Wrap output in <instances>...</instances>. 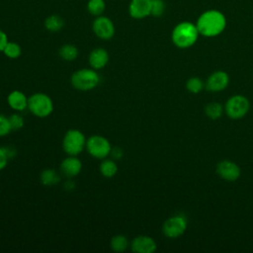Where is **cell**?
<instances>
[{
	"mask_svg": "<svg viewBox=\"0 0 253 253\" xmlns=\"http://www.w3.org/2000/svg\"><path fill=\"white\" fill-rule=\"evenodd\" d=\"M196 26L201 36L213 38L224 31L226 27V18L222 12L215 9H210L199 16Z\"/></svg>",
	"mask_w": 253,
	"mask_h": 253,
	"instance_id": "cell-1",
	"label": "cell"
},
{
	"mask_svg": "<svg viewBox=\"0 0 253 253\" xmlns=\"http://www.w3.org/2000/svg\"><path fill=\"white\" fill-rule=\"evenodd\" d=\"M200 34L196 24L184 21L177 24L171 33V40L174 45L179 48H189L196 43Z\"/></svg>",
	"mask_w": 253,
	"mask_h": 253,
	"instance_id": "cell-2",
	"label": "cell"
},
{
	"mask_svg": "<svg viewBox=\"0 0 253 253\" xmlns=\"http://www.w3.org/2000/svg\"><path fill=\"white\" fill-rule=\"evenodd\" d=\"M70 83L76 90L90 91L99 85L100 75L93 68H81L71 75Z\"/></svg>",
	"mask_w": 253,
	"mask_h": 253,
	"instance_id": "cell-3",
	"label": "cell"
},
{
	"mask_svg": "<svg viewBox=\"0 0 253 253\" xmlns=\"http://www.w3.org/2000/svg\"><path fill=\"white\" fill-rule=\"evenodd\" d=\"M28 110L38 118H46L53 112V102L47 94L37 92L29 97Z\"/></svg>",
	"mask_w": 253,
	"mask_h": 253,
	"instance_id": "cell-4",
	"label": "cell"
},
{
	"mask_svg": "<svg viewBox=\"0 0 253 253\" xmlns=\"http://www.w3.org/2000/svg\"><path fill=\"white\" fill-rule=\"evenodd\" d=\"M86 140L87 138L81 130L70 128L63 136L62 149L67 155L77 156L85 149Z\"/></svg>",
	"mask_w": 253,
	"mask_h": 253,
	"instance_id": "cell-5",
	"label": "cell"
},
{
	"mask_svg": "<svg viewBox=\"0 0 253 253\" xmlns=\"http://www.w3.org/2000/svg\"><path fill=\"white\" fill-rule=\"evenodd\" d=\"M85 149L92 157L102 160L110 155L112 145L107 137L101 134H93L87 138Z\"/></svg>",
	"mask_w": 253,
	"mask_h": 253,
	"instance_id": "cell-6",
	"label": "cell"
},
{
	"mask_svg": "<svg viewBox=\"0 0 253 253\" xmlns=\"http://www.w3.org/2000/svg\"><path fill=\"white\" fill-rule=\"evenodd\" d=\"M250 109L249 100L243 95L231 96L224 105V112L232 120L242 119L247 115Z\"/></svg>",
	"mask_w": 253,
	"mask_h": 253,
	"instance_id": "cell-7",
	"label": "cell"
},
{
	"mask_svg": "<svg viewBox=\"0 0 253 253\" xmlns=\"http://www.w3.org/2000/svg\"><path fill=\"white\" fill-rule=\"evenodd\" d=\"M188 226L187 217L182 214H174L168 217L162 225V232L168 238H178L183 235Z\"/></svg>",
	"mask_w": 253,
	"mask_h": 253,
	"instance_id": "cell-8",
	"label": "cell"
},
{
	"mask_svg": "<svg viewBox=\"0 0 253 253\" xmlns=\"http://www.w3.org/2000/svg\"><path fill=\"white\" fill-rule=\"evenodd\" d=\"M92 30L97 38L108 41L115 36L116 29L113 21L106 16H97L92 24Z\"/></svg>",
	"mask_w": 253,
	"mask_h": 253,
	"instance_id": "cell-9",
	"label": "cell"
},
{
	"mask_svg": "<svg viewBox=\"0 0 253 253\" xmlns=\"http://www.w3.org/2000/svg\"><path fill=\"white\" fill-rule=\"evenodd\" d=\"M216 174L223 180L228 182H234L240 177V168L239 166L230 160L224 159L219 161L215 167Z\"/></svg>",
	"mask_w": 253,
	"mask_h": 253,
	"instance_id": "cell-10",
	"label": "cell"
},
{
	"mask_svg": "<svg viewBox=\"0 0 253 253\" xmlns=\"http://www.w3.org/2000/svg\"><path fill=\"white\" fill-rule=\"evenodd\" d=\"M229 84V76L223 70H216L212 72L207 79L206 89L211 92H220L224 90Z\"/></svg>",
	"mask_w": 253,
	"mask_h": 253,
	"instance_id": "cell-11",
	"label": "cell"
},
{
	"mask_svg": "<svg viewBox=\"0 0 253 253\" xmlns=\"http://www.w3.org/2000/svg\"><path fill=\"white\" fill-rule=\"evenodd\" d=\"M130 248L135 253H153L157 249V244L151 236L138 235L131 240Z\"/></svg>",
	"mask_w": 253,
	"mask_h": 253,
	"instance_id": "cell-12",
	"label": "cell"
},
{
	"mask_svg": "<svg viewBox=\"0 0 253 253\" xmlns=\"http://www.w3.org/2000/svg\"><path fill=\"white\" fill-rule=\"evenodd\" d=\"M151 0H130L128 14L135 20H141L150 16Z\"/></svg>",
	"mask_w": 253,
	"mask_h": 253,
	"instance_id": "cell-13",
	"label": "cell"
},
{
	"mask_svg": "<svg viewBox=\"0 0 253 253\" xmlns=\"http://www.w3.org/2000/svg\"><path fill=\"white\" fill-rule=\"evenodd\" d=\"M61 174H63L67 178H74L82 170V162L77 156L74 155H68L66 158H64L59 166Z\"/></svg>",
	"mask_w": 253,
	"mask_h": 253,
	"instance_id": "cell-14",
	"label": "cell"
},
{
	"mask_svg": "<svg viewBox=\"0 0 253 253\" xmlns=\"http://www.w3.org/2000/svg\"><path fill=\"white\" fill-rule=\"evenodd\" d=\"M109 52L103 47H96L91 50L88 56V62L91 68L99 70L104 68L109 62Z\"/></svg>",
	"mask_w": 253,
	"mask_h": 253,
	"instance_id": "cell-15",
	"label": "cell"
},
{
	"mask_svg": "<svg viewBox=\"0 0 253 253\" xmlns=\"http://www.w3.org/2000/svg\"><path fill=\"white\" fill-rule=\"evenodd\" d=\"M28 100L29 97L20 90H14L7 96V103L9 107L16 112H22L28 109Z\"/></svg>",
	"mask_w": 253,
	"mask_h": 253,
	"instance_id": "cell-16",
	"label": "cell"
},
{
	"mask_svg": "<svg viewBox=\"0 0 253 253\" xmlns=\"http://www.w3.org/2000/svg\"><path fill=\"white\" fill-rule=\"evenodd\" d=\"M100 173L105 178H113L118 173V165L115 159L105 158L102 159V162L99 166Z\"/></svg>",
	"mask_w": 253,
	"mask_h": 253,
	"instance_id": "cell-17",
	"label": "cell"
},
{
	"mask_svg": "<svg viewBox=\"0 0 253 253\" xmlns=\"http://www.w3.org/2000/svg\"><path fill=\"white\" fill-rule=\"evenodd\" d=\"M40 181L44 186H54L60 181V176L54 169H44L40 175Z\"/></svg>",
	"mask_w": 253,
	"mask_h": 253,
	"instance_id": "cell-18",
	"label": "cell"
},
{
	"mask_svg": "<svg viewBox=\"0 0 253 253\" xmlns=\"http://www.w3.org/2000/svg\"><path fill=\"white\" fill-rule=\"evenodd\" d=\"M204 111L206 116L211 120H218L222 116L224 108L218 102H210L205 106Z\"/></svg>",
	"mask_w": 253,
	"mask_h": 253,
	"instance_id": "cell-19",
	"label": "cell"
},
{
	"mask_svg": "<svg viewBox=\"0 0 253 253\" xmlns=\"http://www.w3.org/2000/svg\"><path fill=\"white\" fill-rule=\"evenodd\" d=\"M78 48L71 43H65L61 45L58 49V54L59 56L65 60V61H72L77 58L78 56Z\"/></svg>",
	"mask_w": 253,
	"mask_h": 253,
	"instance_id": "cell-20",
	"label": "cell"
},
{
	"mask_svg": "<svg viewBox=\"0 0 253 253\" xmlns=\"http://www.w3.org/2000/svg\"><path fill=\"white\" fill-rule=\"evenodd\" d=\"M64 26L63 19L58 15H50L44 20V27L47 31L55 33L60 31Z\"/></svg>",
	"mask_w": 253,
	"mask_h": 253,
	"instance_id": "cell-21",
	"label": "cell"
},
{
	"mask_svg": "<svg viewBox=\"0 0 253 253\" xmlns=\"http://www.w3.org/2000/svg\"><path fill=\"white\" fill-rule=\"evenodd\" d=\"M110 246L115 252H124L128 247V239L123 234H117L112 237Z\"/></svg>",
	"mask_w": 253,
	"mask_h": 253,
	"instance_id": "cell-22",
	"label": "cell"
},
{
	"mask_svg": "<svg viewBox=\"0 0 253 253\" xmlns=\"http://www.w3.org/2000/svg\"><path fill=\"white\" fill-rule=\"evenodd\" d=\"M4 55L10 59H16L22 54V47L19 43L15 42H8L3 51Z\"/></svg>",
	"mask_w": 253,
	"mask_h": 253,
	"instance_id": "cell-23",
	"label": "cell"
},
{
	"mask_svg": "<svg viewBox=\"0 0 253 253\" xmlns=\"http://www.w3.org/2000/svg\"><path fill=\"white\" fill-rule=\"evenodd\" d=\"M105 9H106L105 0H89L87 2L88 12L95 17L103 15Z\"/></svg>",
	"mask_w": 253,
	"mask_h": 253,
	"instance_id": "cell-24",
	"label": "cell"
},
{
	"mask_svg": "<svg viewBox=\"0 0 253 253\" xmlns=\"http://www.w3.org/2000/svg\"><path fill=\"white\" fill-rule=\"evenodd\" d=\"M204 87L205 83L199 77H190L186 82V89L193 94L200 93L204 89Z\"/></svg>",
	"mask_w": 253,
	"mask_h": 253,
	"instance_id": "cell-25",
	"label": "cell"
},
{
	"mask_svg": "<svg viewBox=\"0 0 253 253\" xmlns=\"http://www.w3.org/2000/svg\"><path fill=\"white\" fill-rule=\"evenodd\" d=\"M165 2L163 0H151L150 15L153 17H160L165 12Z\"/></svg>",
	"mask_w": 253,
	"mask_h": 253,
	"instance_id": "cell-26",
	"label": "cell"
},
{
	"mask_svg": "<svg viewBox=\"0 0 253 253\" xmlns=\"http://www.w3.org/2000/svg\"><path fill=\"white\" fill-rule=\"evenodd\" d=\"M8 118H9V122H10V126H11L12 130H19L25 125L24 118L19 113H14V114L10 115Z\"/></svg>",
	"mask_w": 253,
	"mask_h": 253,
	"instance_id": "cell-27",
	"label": "cell"
},
{
	"mask_svg": "<svg viewBox=\"0 0 253 253\" xmlns=\"http://www.w3.org/2000/svg\"><path fill=\"white\" fill-rule=\"evenodd\" d=\"M10 131H12V128L10 126L9 118L0 114V137L6 136L10 133Z\"/></svg>",
	"mask_w": 253,
	"mask_h": 253,
	"instance_id": "cell-28",
	"label": "cell"
},
{
	"mask_svg": "<svg viewBox=\"0 0 253 253\" xmlns=\"http://www.w3.org/2000/svg\"><path fill=\"white\" fill-rule=\"evenodd\" d=\"M8 161H9V157L7 155L5 147L0 146V171L7 166Z\"/></svg>",
	"mask_w": 253,
	"mask_h": 253,
	"instance_id": "cell-29",
	"label": "cell"
},
{
	"mask_svg": "<svg viewBox=\"0 0 253 253\" xmlns=\"http://www.w3.org/2000/svg\"><path fill=\"white\" fill-rule=\"evenodd\" d=\"M8 37L6 35V33L2 30H0V52L3 51L4 47L6 46L7 42H8Z\"/></svg>",
	"mask_w": 253,
	"mask_h": 253,
	"instance_id": "cell-30",
	"label": "cell"
},
{
	"mask_svg": "<svg viewBox=\"0 0 253 253\" xmlns=\"http://www.w3.org/2000/svg\"><path fill=\"white\" fill-rule=\"evenodd\" d=\"M123 154H124V152H123V149L122 148H120V147H112V150H111V153H110V155H112L113 156V158L114 159H120V158H122V156H123Z\"/></svg>",
	"mask_w": 253,
	"mask_h": 253,
	"instance_id": "cell-31",
	"label": "cell"
}]
</instances>
